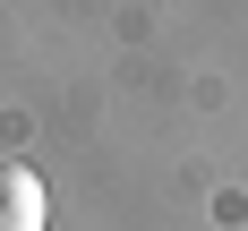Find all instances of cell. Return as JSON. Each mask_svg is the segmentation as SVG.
I'll return each mask as SVG.
<instances>
[{"label": "cell", "instance_id": "obj_1", "mask_svg": "<svg viewBox=\"0 0 248 231\" xmlns=\"http://www.w3.org/2000/svg\"><path fill=\"white\" fill-rule=\"evenodd\" d=\"M51 223V188L34 163H0V231H43Z\"/></svg>", "mask_w": 248, "mask_h": 231}]
</instances>
